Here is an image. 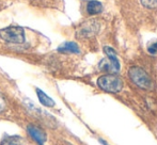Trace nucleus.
I'll return each instance as SVG.
<instances>
[{
	"mask_svg": "<svg viewBox=\"0 0 157 145\" xmlns=\"http://www.w3.org/2000/svg\"><path fill=\"white\" fill-rule=\"evenodd\" d=\"M0 145H24V142L18 136H6Z\"/></svg>",
	"mask_w": 157,
	"mask_h": 145,
	"instance_id": "nucleus-9",
	"label": "nucleus"
},
{
	"mask_svg": "<svg viewBox=\"0 0 157 145\" xmlns=\"http://www.w3.org/2000/svg\"><path fill=\"white\" fill-rule=\"evenodd\" d=\"M97 85L105 92L119 93L123 89V81L117 75L108 74L97 79Z\"/></svg>",
	"mask_w": 157,
	"mask_h": 145,
	"instance_id": "nucleus-2",
	"label": "nucleus"
},
{
	"mask_svg": "<svg viewBox=\"0 0 157 145\" xmlns=\"http://www.w3.org/2000/svg\"><path fill=\"white\" fill-rule=\"evenodd\" d=\"M99 31V24L95 20H89L81 25V27L77 31V37L86 39L96 35Z\"/></svg>",
	"mask_w": 157,
	"mask_h": 145,
	"instance_id": "nucleus-5",
	"label": "nucleus"
},
{
	"mask_svg": "<svg viewBox=\"0 0 157 145\" xmlns=\"http://www.w3.org/2000/svg\"><path fill=\"white\" fill-rule=\"evenodd\" d=\"M143 6L147 9H157V0H140Z\"/></svg>",
	"mask_w": 157,
	"mask_h": 145,
	"instance_id": "nucleus-11",
	"label": "nucleus"
},
{
	"mask_svg": "<svg viewBox=\"0 0 157 145\" xmlns=\"http://www.w3.org/2000/svg\"><path fill=\"white\" fill-rule=\"evenodd\" d=\"M128 75H129V78L137 87H141V89L144 90H152L154 87V83L152 81L151 77L147 75V72L142 69L141 67L138 66H132L130 67L129 72H128Z\"/></svg>",
	"mask_w": 157,
	"mask_h": 145,
	"instance_id": "nucleus-1",
	"label": "nucleus"
},
{
	"mask_svg": "<svg viewBox=\"0 0 157 145\" xmlns=\"http://www.w3.org/2000/svg\"><path fill=\"white\" fill-rule=\"evenodd\" d=\"M58 51L62 52V54H79L80 49H79L78 45L74 42H66L59 46Z\"/></svg>",
	"mask_w": 157,
	"mask_h": 145,
	"instance_id": "nucleus-7",
	"label": "nucleus"
},
{
	"mask_svg": "<svg viewBox=\"0 0 157 145\" xmlns=\"http://www.w3.org/2000/svg\"><path fill=\"white\" fill-rule=\"evenodd\" d=\"M104 52L106 54L107 58L103 59L101 61V63L98 64L99 69L107 72H118L120 71V62H119L118 57H117V54L113 50V48L105 46Z\"/></svg>",
	"mask_w": 157,
	"mask_h": 145,
	"instance_id": "nucleus-3",
	"label": "nucleus"
},
{
	"mask_svg": "<svg viewBox=\"0 0 157 145\" xmlns=\"http://www.w3.org/2000/svg\"><path fill=\"white\" fill-rule=\"evenodd\" d=\"M27 131L35 143H37L39 145L45 144L46 140H47V136H46V132L44 131L43 128L36 126V125L31 124V125H28Z\"/></svg>",
	"mask_w": 157,
	"mask_h": 145,
	"instance_id": "nucleus-6",
	"label": "nucleus"
},
{
	"mask_svg": "<svg viewBox=\"0 0 157 145\" xmlns=\"http://www.w3.org/2000/svg\"><path fill=\"white\" fill-rule=\"evenodd\" d=\"M0 39L6 43L23 44L25 42V32L21 27L11 26L0 30Z\"/></svg>",
	"mask_w": 157,
	"mask_h": 145,
	"instance_id": "nucleus-4",
	"label": "nucleus"
},
{
	"mask_svg": "<svg viewBox=\"0 0 157 145\" xmlns=\"http://www.w3.org/2000/svg\"><path fill=\"white\" fill-rule=\"evenodd\" d=\"M147 51L151 54H157V42L152 43L151 45L147 47Z\"/></svg>",
	"mask_w": 157,
	"mask_h": 145,
	"instance_id": "nucleus-13",
	"label": "nucleus"
},
{
	"mask_svg": "<svg viewBox=\"0 0 157 145\" xmlns=\"http://www.w3.org/2000/svg\"><path fill=\"white\" fill-rule=\"evenodd\" d=\"M36 94L39 100L41 102L42 105H44L45 107H54L55 106V102L49 97L48 95H46L43 91H41L40 89H36Z\"/></svg>",
	"mask_w": 157,
	"mask_h": 145,
	"instance_id": "nucleus-10",
	"label": "nucleus"
},
{
	"mask_svg": "<svg viewBox=\"0 0 157 145\" xmlns=\"http://www.w3.org/2000/svg\"><path fill=\"white\" fill-rule=\"evenodd\" d=\"M6 100L4 98V96L0 93V113L6 111Z\"/></svg>",
	"mask_w": 157,
	"mask_h": 145,
	"instance_id": "nucleus-12",
	"label": "nucleus"
},
{
	"mask_svg": "<svg viewBox=\"0 0 157 145\" xmlns=\"http://www.w3.org/2000/svg\"><path fill=\"white\" fill-rule=\"evenodd\" d=\"M87 11L90 15H96L103 11V6L99 1L96 0H91L87 4Z\"/></svg>",
	"mask_w": 157,
	"mask_h": 145,
	"instance_id": "nucleus-8",
	"label": "nucleus"
}]
</instances>
